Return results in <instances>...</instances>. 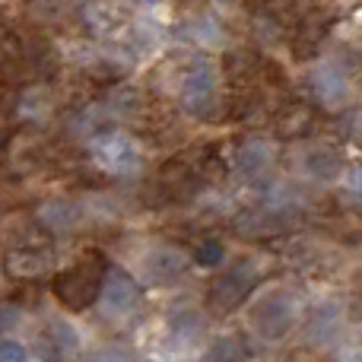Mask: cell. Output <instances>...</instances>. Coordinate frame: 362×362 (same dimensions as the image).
<instances>
[{"mask_svg":"<svg viewBox=\"0 0 362 362\" xmlns=\"http://www.w3.org/2000/svg\"><path fill=\"white\" fill-rule=\"evenodd\" d=\"M299 305L286 289H274V293L255 299L251 305V331L261 340H283L296 325Z\"/></svg>","mask_w":362,"mask_h":362,"instance_id":"6da1fadb","label":"cell"},{"mask_svg":"<svg viewBox=\"0 0 362 362\" xmlns=\"http://www.w3.org/2000/svg\"><path fill=\"white\" fill-rule=\"evenodd\" d=\"M93 156L112 175H137L144 165V150L127 134H102L93 144Z\"/></svg>","mask_w":362,"mask_h":362,"instance_id":"7a4b0ae2","label":"cell"},{"mask_svg":"<svg viewBox=\"0 0 362 362\" xmlns=\"http://www.w3.org/2000/svg\"><path fill=\"white\" fill-rule=\"evenodd\" d=\"M213 93H216V70L213 64L197 61L181 80V105L187 112H204L213 102Z\"/></svg>","mask_w":362,"mask_h":362,"instance_id":"3957f363","label":"cell"},{"mask_svg":"<svg viewBox=\"0 0 362 362\" xmlns=\"http://www.w3.org/2000/svg\"><path fill=\"white\" fill-rule=\"evenodd\" d=\"M140 289L127 274H108L102 286V312L105 315H127L137 308Z\"/></svg>","mask_w":362,"mask_h":362,"instance_id":"277c9868","label":"cell"},{"mask_svg":"<svg viewBox=\"0 0 362 362\" xmlns=\"http://www.w3.org/2000/svg\"><path fill=\"white\" fill-rule=\"evenodd\" d=\"M312 86H315V95H318L327 108H337L350 99V83H346V76L340 74L337 67H331V64L315 70Z\"/></svg>","mask_w":362,"mask_h":362,"instance_id":"5b68a950","label":"cell"},{"mask_svg":"<svg viewBox=\"0 0 362 362\" xmlns=\"http://www.w3.org/2000/svg\"><path fill=\"white\" fill-rule=\"evenodd\" d=\"M270 163H274V153H270V146L264 144V140H248V144L235 153V172L248 181L261 178L264 172L270 169Z\"/></svg>","mask_w":362,"mask_h":362,"instance_id":"8992f818","label":"cell"},{"mask_svg":"<svg viewBox=\"0 0 362 362\" xmlns=\"http://www.w3.org/2000/svg\"><path fill=\"white\" fill-rule=\"evenodd\" d=\"M146 264H150V267H146V276H150L153 283H172L187 270V257L181 255V251H175V248L150 251Z\"/></svg>","mask_w":362,"mask_h":362,"instance_id":"52a82bcc","label":"cell"},{"mask_svg":"<svg viewBox=\"0 0 362 362\" xmlns=\"http://www.w3.org/2000/svg\"><path fill=\"white\" fill-rule=\"evenodd\" d=\"M340 169H344L340 156L334 150H327V146H308L305 156H302V172L312 175V178L331 181V178L340 175Z\"/></svg>","mask_w":362,"mask_h":362,"instance_id":"ba28073f","label":"cell"},{"mask_svg":"<svg viewBox=\"0 0 362 362\" xmlns=\"http://www.w3.org/2000/svg\"><path fill=\"white\" fill-rule=\"evenodd\" d=\"M242 267H245V264H242ZM242 267L232 270L223 283H216V289H213V302H216V305H223V308L235 305V302L245 296V289L251 286V280H245V270Z\"/></svg>","mask_w":362,"mask_h":362,"instance_id":"9c48e42d","label":"cell"},{"mask_svg":"<svg viewBox=\"0 0 362 362\" xmlns=\"http://www.w3.org/2000/svg\"><path fill=\"white\" fill-rule=\"evenodd\" d=\"M51 334H54V346L61 353H70V350H76V344H80V340H76V331L74 327L67 325V321H51Z\"/></svg>","mask_w":362,"mask_h":362,"instance_id":"30bf717a","label":"cell"},{"mask_svg":"<svg viewBox=\"0 0 362 362\" xmlns=\"http://www.w3.org/2000/svg\"><path fill=\"white\" fill-rule=\"evenodd\" d=\"M29 353L16 344V340H0V359H25Z\"/></svg>","mask_w":362,"mask_h":362,"instance_id":"8fae6325","label":"cell"},{"mask_svg":"<svg viewBox=\"0 0 362 362\" xmlns=\"http://www.w3.org/2000/svg\"><path fill=\"white\" fill-rule=\"evenodd\" d=\"M346 191H350L353 200H362V165L350 172V178H346Z\"/></svg>","mask_w":362,"mask_h":362,"instance_id":"7c38bea8","label":"cell"}]
</instances>
